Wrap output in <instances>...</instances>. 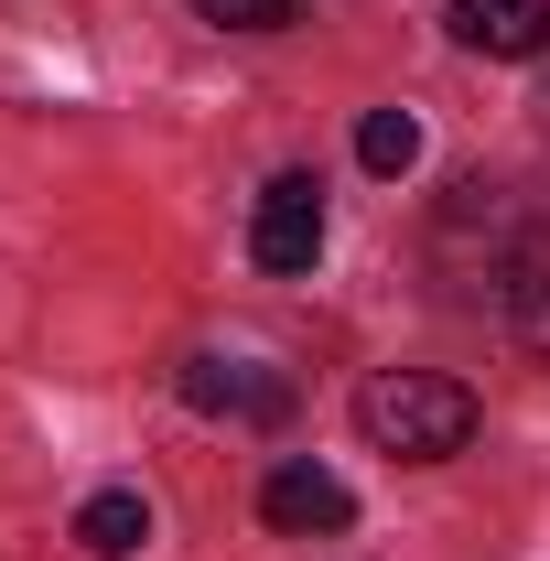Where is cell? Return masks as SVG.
<instances>
[{
  "label": "cell",
  "mask_w": 550,
  "mask_h": 561,
  "mask_svg": "<svg viewBox=\"0 0 550 561\" xmlns=\"http://www.w3.org/2000/svg\"><path fill=\"white\" fill-rule=\"evenodd\" d=\"M356 432L378 454H400V465H443V454L475 443V389L465 378H432V367H378L356 389Z\"/></svg>",
  "instance_id": "cell-1"
},
{
  "label": "cell",
  "mask_w": 550,
  "mask_h": 561,
  "mask_svg": "<svg viewBox=\"0 0 550 561\" xmlns=\"http://www.w3.org/2000/svg\"><path fill=\"white\" fill-rule=\"evenodd\" d=\"M249 260L260 271H313L324 260V184L313 173H280V184H260V216H249Z\"/></svg>",
  "instance_id": "cell-2"
},
{
  "label": "cell",
  "mask_w": 550,
  "mask_h": 561,
  "mask_svg": "<svg viewBox=\"0 0 550 561\" xmlns=\"http://www.w3.org/2000/svg\"><path fill=\"white\" fill-rule=\"evenodd\" d=\"M184 400L216 411V421H280L291 411V378L260 367V356H195V367H184Z\"/></svg>",
  "instance_id": "cell-3"
},
{
  "label": "cell",
  "mask_w": 550,
  "mask_h": 561,
  "mask_svg": "<svg viewBox=\"0 0 550 561\" xmlns=\"http://www.w3.org/2000/svg\"><path fill=\"white\" fill-rule=\"evenodd\" d=\"M260 518L313 540V529H345V518H356V486H345L335 465H313V454H302V465H271V486H260Z\"/></svg>",
  "instance_id": "cell-4"
},
{
  "label": "cell",
  "mask_w": 550,
  "mask_h": 561,
  "mask_svg": "<svg viewBox=\"0 0 550 561\" xmlns=\"http://www.w3.org/2000/svg\"><path fill=\"white\" fill-rule=\"evenodd\" d=\"M485 280H496V313H507V335H518L529 356H550V227H529V238H518V249H507Z\"/></svg>",
  "instance_id": "cell-5"
},
{
  "label": "cell",
  "mask_w": 550,
  "mask_h": 561,
  "mask_svg": "<svg viewBox=\"0 0 550 561\" xmlns=\"http://www.w3.org/2000/svg\"><path fill=\"white\" fill-rule=\"evenodd\" d=\"M454 44L496 55V66H529V55H550V0H454Z\"/></svg>",
  "instance_id": "cell-6"
},
{
  "label": "cell",
  "mask_w": 550,
  "mask_h": 561,
  "mask_svg": "<svg viewBox=\"0 0 550 561\" xmlns=\"http://www.w3.org/2000/svg\"><path fill=\"white\" fill-rule=\"evenodd\" d=\"M76 540L98 561H130L140 540H151V507H140V486H98L87 507H76Z\"/></svg>",
  "instance_id": "cell-7"
},
{
  "label": "cell",
  "mask_w": 550,
  "mask_h": 561,
  "mask_svg": "<svg viewBox=\"0 0 550 561\" xmlns=\"http://www.w3.org/2000/svg\"><path fill=\"white\" fill-rule=\"evenodd\" d=\"M356 162L400 184V173L421 162V119H411V108H367V130H356Z\"/></svg>",
  "instance_id": "cell-8"
},
{
  "label": "cell",
  "mask_w": 550,
  "mask_h": 561,
  "mask_svg": "<svg viewBox=\"0 0 550 561\" xmlns=\"http://www.w3.org/2000/svg\"><path fill=\"white\" fill-rule=\"evenodd\" d=\"M206 22H227V33H280V22H302V0H195Z\"/></svg>",
  "instance_id": "cell-9"
}]
</instances>
